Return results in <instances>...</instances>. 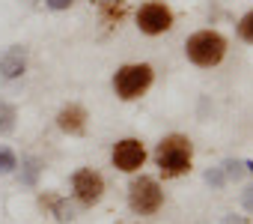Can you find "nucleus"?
<instances>
[{"label":"nucleus","instance_id":"f3484780","mask_svg":"<svg viewBox=\"0 0 253 224\" xmlns=\"http://www.w3.org/2000/svg\"><path fill=\"white\" fill-rule=\"evenodd\" d=\"M51 206L57 209V218H60V221H72V206H69L66 200H60V197H51Z\"/></svg>","mask_w":253,"mask_h":224},{"label":"nucleus","instance_id":"39448f33","mask_svg":"<svg viewBox=\"0 0 253 224\" xmlns=\"http://www.w3.org/2000/svg\"><path fill=\"white\" fill-rule=\"evenodd\" d=\"M137 27L146 36H161L167 30H173V9L161 0H149L137 9Z\"/></svg>","mask_w":253,"mask_h":224},{"label":"nucleus","instance_id":"a211bd4d","mask_svg":"<svg viewBox=\"0 0 253 224\" xmlns=\"http://www.w3.org/2000/svg\"><path fill=\"white\" fill-rule=\"evenodd\" d=\"M72 3H75V0H45V6L54 9V12H63V9H69Z\"/></svg>","mask_w":253,"mask_h":224},{"label":"nucleus","instance_id":"f03ea898","mask_svg":"<svg viewBox=\"0 0 253 224\" xmlns=\"http://www.w3.org/2000/svg\"><path fill=\"white\" fill-rule=\"evenodd\" d=\"M185 54H188V60H191L194 66L211 69V66H217V63L223 60V54H226V39H223L217 30H200V33L188 36Z\"/></svg>","mask_w":253,"mask_h":224},{"label":"nucleus","instance_id":"7ed1b4c3","mask_svg":"<svg viewBox=\"0 0 253 224\" xmlns=\"http://www.w3.org/2000/svg\"><path fill=\"white\" fill-rule=\"evenodd\" d=\"M152 78H155V72L149 63H125L113 75V90L122 102H134L152 87Z\"/></svg>","mask_w":253,"mask_h":224},{"label":"nucleus","instance_id":"2eb2a0df","mask_svg":"<svg viewBox=\"0 0 253 224\" xmlns=\"http://www.w3.org/2000/svg\"><path fill=\"white\" fill-rule=\"evenodd\" d=\"M220 170H223V176H226V179H241V173H244V168H241L235 159H226Z\"/></svg>","mask_w":253,"mask_h":224},{"label":"nucleus","instance_id":"423d86ee","mask_svg":"<svg viewBox=\"0 0 253 224\" xmlns=\"http://www.w3.org/2000/svg\"><path fill=\"white\" fill-rule=\"evenodd\" d=\"M113 168L122 173H137L146 165V147L137 138H122L113 144Z\"/></svg>","mask_w":253,"mask_h":224},{"label":"nucleus","instance_id":"4468645a","mask_svg":"<svg viewBox=\"0 0 253 224\" xmlns=\"http://www.w3.org/2000/svg\"><path fill=\"white\" fill-rule=\"evenodd\" d=\"M238 36H241L247 45H253V9H250L247 15H241V21H238Z\"/></svg>","mask_w":253,"mask_h":224},{"label":"nucleus","instance_id":"f257e3e1","mask_svg":"<svg viewBox=\"0 0 253 224\" xmlns=\"http://www.w3.org/2000/svg\"><path fill=\"white\" fill-rule=\"evenodd\" d=\"M191 162H194V144L185 135H167L155 150V165L164 179H176L188 173Z\"/></svg>","mask_w":253,"mask_h":224},{"label":"nucleus","instance_id":"6e6552de","mask_svg":"<svg viewBox=\"0 0 253 224\" xmlns=\"http://www.w3.org/2000/svg\"><path fill=\"white\" fill-rule=\"evenodd\" d=\"M27 72V48L24 45H9L0 54V75L3 81H15Z\"/></svg>","mask_w":253,"mask_h":224},{"label":"nucleus","instance_id":"dca6fc26","mask_svg":"<svg viewBox=\"0 0 253 224\" xmlns=\"http://www.w3.org/2000/svg\"><path fill=\"white\" fill-rule=\"evenodd\" d=\"M206 182H209L211 188H223V185H226V176H223L220 168H211V170H206Z\"/></svg>","mask_w":253,"mask_h":224},{"label":"nucleus","instance_id":"aec40b11","mask_svg":"<svg viewBox=\"0 0 253 224\" xmlns=\"http://www.w3.org/2000/svg\"><path fill=\"white\" fill-rule=\"evenodd\" d=\"M223 224H247V221H244V218H232V215H226Z\"/></svg>","mask_w":253,"mask_h":224},{"label":"nucleus","instance_id":"9d476101","mask_svg":"<svg viewBox=\"0 0 253 224\" xmlns=\"http://www.w3.org/2000/svg\"><path fill=\"white\" fill-rule=\"evenodd\" d=\"M15 120H18L15 105L0 102V135H12V132H15Z\"/></svg>","mask_w":253,"mask_h":224},{"label":"nucleus","instance_id":"1a4fd4ad","mask_svg":"<svg viewBox=\"0 0 253 224\" xmlns=\"http://www.w3.org/2000/svg\"><path fill=\"white\" fill-rule=\"evenodd\" d=\"M57 126L66 135H84V129H86V111L81 105H66L57 114Z\"/></svg>","mask_w":253,"mask_h":224},{"label":"nucleus","instance_id":"9b49d317","mask_svg":"<svg viewBox=\"0 0 253 224\" xmlns=\"http://www.w3.org/2000/svg\"><path fill=\"white\" fill-rule=\"evenodd\" d=\"M39 173H42V162L33 159V156H27V159H24V170H21V182H24V185H36Z\"/></svg>","mask_w":253,"mask_h":224},{"label":"nucleus","instance_id":"ddd939ff","mask_svg":"<svg viewBox=\"0 0 253 224\" xmlns=\"http://www.w3.org/2000/svg\"><path fill=\"white\" fill-rule=\"evenodd\" d=\"M18 168V156L9 147H0V173H12Z\"/></svg>","mask_w":253,"mask_h":224},{"label":"nucleus","instance_id":"6ab92c4d","mask_svg":"<svg viewBox=\"0 0 253 224\" xmlns=\"http://www.w3.org/2000/svg\"><path fill=\"white\" fill-rule=\"evenodd\" d=\"M241 206H244L247 212H253V185H247V188L241 191Z\"/></svg>","mask_w":253,"mask_h":224},{"label":"nucleus","instance_id":"f8f14e48","mask_svg":"<svg viewBox=\"0 0 253 224\" xmlns=\"http://www.w3.org/2000/svg\"><path fill=\"white\" fill-rule=\"evenodd\" d=\"M122 15H125V0H104L101 21H122Z\"/></svg>","mask_w":253,"mask_h":224},{"label":"nucleus","instance_id":"0eeeda50","mask_svg":"<svg viewBox=\"0 0 253 224\" xmlns=\"http://www.w3.org/2000/svg\"><path fill=\"white\" fill-rule=\"evenodd\" d=\"M72 191L84 206H95L101 200V194H104V176L98 170H92V168H81L72 176Z\"/></svg>","mask_w":253,"mask_h":224},{"label":"nucleus","instance_id":"20e7f679","mask_svg":"<svg viewBox=\"0 0 253 224\" xmlns=\"http://www.w3.org/2000/svg\"><path fill=\"white\" fill-rule=\"evenodd\" d=\"M164 203V191L155 176H137L128 185V206L137 215H155Z\"/></svg>","mask_w":253,"mask_h":224},{"label":"nucleus","instance_id":"412c9836","mask_svg":"<svg viewBox=\"0 0 253 224\" xmlns=\"http://www.w3.org/2000/svg\"><path fill=\"white\" fill-rule=\"evenodd\" d=\"M244 170H247V173H253V162H244Z\"/></svg>","mask_w":253,"mask_h":224}]
</instances>
